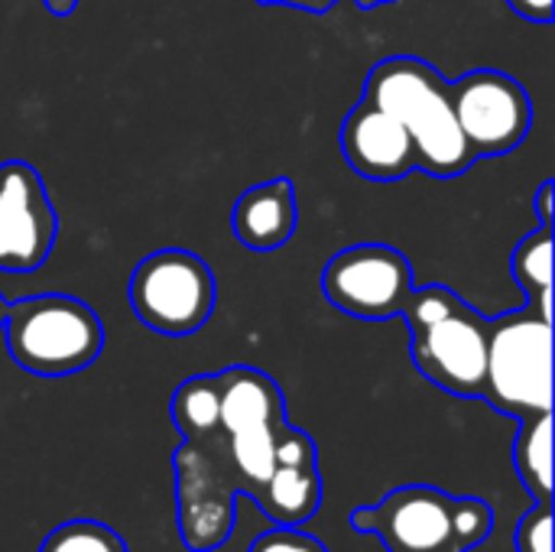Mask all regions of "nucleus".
Here are the masks:
<instances>
[{"label":"nucleus","mask_w":555,"mask_h":552,"mask_svg":"<svg viewBox=\"0 0 555 552\" xmlns=\"http://www.w3.org/2000/svg\"><path fill=\"white\" fill-rule=\"evenodd\" d=\"M364 101L406 127L416 150V169L452 179L478 159L452 111L449 81L423 59L397 55L374 65L364 85Z\"/></svg>","instance_id":"nucleus-1"},{"label":"nucleus","mask_w":555,"mask_h":552,"mask_svg":"<svg viewBox=\"0 0 555 552\" xmlns=\"http://www.w3.org/2000/svg\"><path fill=\"white\" fill-rule=\"evenodd\" d=\"M351 527L371 534L387 552H472L494 530V511L481 498H459L433 485H403L351 511Z\"/></svg>","instance_id":"nucleus-2"},{"label":"nucleus","mask_w":555,"mask_h":552,"mask_svg":"<svg viewBox=\"0 0 555 552\" xmlns=\"http://www.w3.org/2000/svg\"><path fill=\"white\" fill-rule=\"evenodd\" d=\"M3 345L10 358L39 377H65L91 368L104 348L98 312L75 296H29L7 306Z\"/></svg>","instance_id":"nucleus-3"},{"label":"nucleus","mask_w":555,"mask_h":552,"mask_svg":"<svg viewBox=\"0 0 555 552\" xmlns=\"http://www.w3.org/2000/svg\"><path fill=\"white\" fill-rule=\"evenodd\" d=\"M498 413H553V319L537 306H520L491 322L485 394Z\"/></svg>","instance_id":"nucleus-4"},{"label":"nucleus","mask_w":555,"mask_h":552,"mask_svg":"<svg viewBox=\"0 0 555 552\" xmlns=\"http://www.w3.org/2000/svg\"><path fill=\"white\" fill-rule=\"evenodd\" d=\"M130 306L159 335H192L215 309V277L192 251H156L130 273Z\"/></svg>","instance_id":"nucleus-5"},{"label":"nucleus","mask_w":555,"mask_h":552,"mask_svg":"<svg viewBox=\"0 0 555 552\" xmlns=\"http://www.w3.org/2000/svg\"><path fill=\"white\" fill-rule=\"evenodd\" d=\"M322 290L341 312L367 322H387L403 312L413 293V267L397 247L358 244L328 260Z\"/></svg>","instance_id":"nucleus-6"},{"label":"nucleus","mask_w":555,"mask_h":552,"mask_svg":"<svg viewBox=\"0 0 555 552\" xmlns=\"http://www.w3.org/2000/svg\"><path fill=\"white\" fill-rule=\"evenodd\" d=\"M452 111L475 156H501L524 143L533 127V104L524 85L504 72L478 68L449 81Z\"/></svg>","instance_id":"nucleus-7"},{"label":"nucleus","mask_w":555,"mask_h":552,"mask_svg":"<svg viewBox=\"0 0 555 552\" xmlns=\"http://www.w3.org/2000/svg\"><path fill=\"white\" fill-rule=\"evenodd\" d=\"M491 322L468 303H455L449 316L413 332V361L426 381L455 397H481L488 374Z\"/></svg>","instance_id":"nucleus-8"},{"label":"nucleus","mask_w":555,"mask_h":552,"mask_svg":"<svg viewBox=\"0 0 555 552\" xmlns=\"http://www.w3.org/2000/svg\"><path fill=\"white\" fill-rule=\"evenodd\" d=\"M55 211L42 176L20 159L0 166V273L39 270L55 244Z\"/></svg>","instance_id":"nucleus-9"},{"label":"nucleus","mask_w":555,"mask_h":552,"mask_svg":"<svg viewBox=\"0 0 555 552\" xmlns=\"http://www.w3.org/2000/svg\"><path fill=\"white\" fill-rule=\"evenodd\" d=\"M179 472V530L189 550H215L234 527V488H218L215 439L185 442L176 452Z\"/></svg>","instance_id":"nucleus-10"},{"label":"nucleus","mask_w":555,"mask_h":552,"mask_svg":"<svg viewBox=\"0 0 555 552\" xmlns=\"http://www.w3.org/2000/svg\"><path fill=\"white\" fill-rule=\"evenodd\" d=\"M341 153L354 172L377 182H393L416 169V150L406 127L364 98L341 124Z\"/></svg>","instance_id":"nucleus-11"},{"label":"nucleus","mask_w":555,"mask_h":552,"mask_svg":"<svg viewBox=\"0 0 555 552\" xmlns=\"http://www.w3.org/2000/svg\"><path fill=\"white\" fill-rule=\"evenodd\" d=\"M299 221L296 192L289 179H270L250 185L234 202V238L250 251L283 247Z\"/></svg>","instance_id":"nucleus-12"},{"label":"nucleus","mask_w":555,"mask_h":552,"mask_svg":"<svg viewBox=\"0 0 555 552\" xmlns=\"http://www.w3.org/2000/svg\"><path fill=\"white\" fill-rule=\"evenodd\" d=\"M218 426L221 436L237 429L286 426L283 394L273 377L254 368H228L218 374Z\"/></svg>","instance_id":"nucleus-13"},{"label":"nucleus","mask_w":555,"mask_h":552,"mask_svg":"<svg viewBox=\"0 0 555 552\" xmlns=\"http://www.w3.org/2000/svg\"><path fill=\"white\" fill-rule=\"evenodd\" d=\"M254 501L276 527H302L322 504V478L315 462H276Z\"/></svg>","instance_id":"nucleus-14"},{"label":"nucleus","mask_w":555,"mask_h":552,"mask_svg":"<svg viewBox=\"0 0 555 552\" xmlns=\"http://www.w3.org/2000/svg\"><path fill=\"white\" fill-rule=\"evenodd\" d=\"M514 465L530 498L553 501V413H533L520 420Z\"/></svg>","instance_id":"nucleus-15"},{"label":"nucleus","mask_w":555,"mask_h":552,"mask_svg":"<svg viewBox=\"0 0 555 552\" xmlns=\"http://www.w3.org/2000/svg\"><path fill=\"white\" fill-rule=\"evenodd\" d=\"M514 277L527 293V303L553 319V224L530 231L514 251Z\"/></svg>","instance_id":"nucleus-16"},{"label":"nucleus","mask_w":555,"mask_h":552,"mask_svg":"<svg viewBox=\"0 0 555 552\" xmlns=\"http://www.w3.org/2000/svg\"><path fill=\"white\" fill-rule=\"evenodd\" d=\"M172 420L185 442H208L221 436L218 426V374H198L172 394Z\"/></svg>","instance_id":"nucleus-17"},{"label":"nucleus","mask_w":555,"mask_h":552,"mask_svg":"<svg viewBox=\"0 0 555 552\" xmlns=\"http://www.w3.org/2000/svg\"><path fill=\"white\" fill-rule=\"evenodd\" d=\"M39 552H130L124 537L98 521H68L55 527Z\"/></svg>","instance_id":"nucleus-18"},{"label":"nucleus","mask_w":555,"mask_h":552,"mask_svg":"<svg viewBox=\"0 0 555 552\" xmlns=\"http://www.w3.org/2000/svg\"><path fill=\"white\" fill-rule=\"evenodd\" d=\"M517 552H553V501H537L527 511L514 534Z\"/></svg>","instance_id":"nucleus-19"},{"label":"nucleus","mask_w":555,"mask_h":552,"mask_svg":"<svg viewBox=\"0 0 555 552\" xmlns=\"http://www.w3.org/2000/svg\"><path fill=\"white\" fill-rule=\"evenodd\" d=\"M250 552H328L315 537L302 534L299 527H276L254 540Z\"/></svg>","instance_id":"nucleus-20"},{"label":"nucleus","mask_w":555,"mask_h":552,"mask_svg":"<svg viewBox=\"0 0 555 552\" xmlns=\"http://www.w3.org/2000/svg\"><path fill=\"white\" fill-rule=\"evenodd\" d=\"M514 13L533 23H550L553 20V0H507Z\"/></svg>","instance_id":"nucleus-21"},{"label":"nucleus","mask_w":555,"mask_h":552,"mask_svg":"<svg viewBox=\"0 0 555 552\" xmlns=\"http://www.w3.org/2000/svg\"><path fill=\"white\" fill-rule=\"evenodd\" d=\"M537 211H540V224H553V182H550V179L540 185V195H537Z\"/></svg>","instance_id":"nucleus-22"},{"label":"nucleus","mask_w":555,"mask_h":552,"mask_svg":"<svg viewBox=\"0 0 555 552\" xmlns=\"http://www.w3.org/2000/svg\"><path fill=\"white\" fill-rule=\"evenodd\" d=\"M263 3H283V7H302V10H328L335 0H263Z\"/></svg>","instance_id":"nucleus-23"},{"label":"nucleus","mask_w":555,"mask_h":552,"mask_svg":"<svg viewBox=\"0 0 555 552\" xmlns=\"http://www.w3.org/2000/svg\"><path fill=\"white\" fill-rule=\"evenodd\" d=\"M361 7H380V3H390V0H358Z\"/></svg>","instance_id":"nucleus-24"},{"label":"nucleus","mask_w":555,"mask_h":552,"mask_svg":"<svg viewBox=\"0 0 555 552\" xmlns=\"http://www.w3.org/2000/svg\"><path fill=\"white\" fill-rule=\"evenodd\" d=\"M3 319H7V303H3V296H0V329H3Z\"/></svg>","instance_id":"nucleus-25"}]
</instances>
